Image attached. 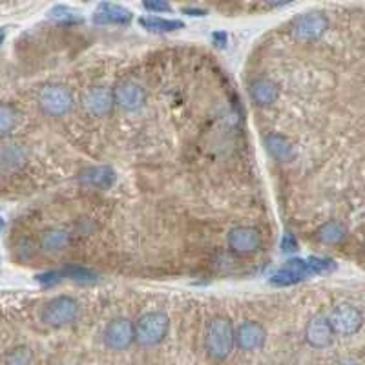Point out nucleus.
<instances>
[{
  "label": "nucleus",
  "mask_w": 365,
  "mask_h": 365,
  "mask_svg": "<svg viewBox=\"0 0 365 365\" xmlns=\"http://www.w3.org/2000/svg\"><path fill=\"white\" fill-rule=\"evenodd\" d=\"M234 344H236V332H234L230 319L223 318V316L212 319L207 332L208 354L216 360H225L232 353Z\"/></svg>",
  "instance_id": "nucleus-1"
},
{
  "label": "nucleus",
  "mask_w": 365,
  "mask_h": 365,
  "mask_svg": "<svg viewBox=\"0 0 365 365\" xmlns=\"http://www.w3.org/2000/svg\"><path fill=\"white\" fill-rule=\"evenodd\" d=\"M168 327H170V322L165 312H148L141 316L135 324V340L145 347L158 345L165 340Z\"/></svg>",
  "instance_id": "nucleus-2"
},
{
  "label": "nucleus",
  "mask_w": 365,
  "mask_h": 365,
  "mask_svg": "<svg viewBox=\"0 0 365 365\" xmlns=\"http://www.w3.org/2000/svg\"><path fill=\"white\" fill-rule=\"evenodd\" d=\"M77 316H79V305L70 296H58V298L51 299L42 311L44 324L53 329L66 327Z\"/></svg>",
  "instance_id": "nucleus-3"
},
{
  "label": "nucleus",
  "mask_w": 365,
  "mask_h": 365,
  "mask_svg": "<svg viewBox=\"0 0 365 365\" xmlns=\"http://www.w3.org/2000/svg\"><path fill=\"white\" fill-rule=\"evenodd\" d=\"M38 104H41L42 112H46L48 115L61 117L71 110L73 96L66 86L50 84V86L42 88L38 93Z\"/></svg>",
  "instance_id": "nucleus-4"
},
{
  "label": "nucleus",
  "mask_w": 365,
  "mask_h": 365,
  "mask_svg": "<svg viewBox=\"0 0 365 365\" xmlns=\"http://www.w3.org/2000/svg\"><path fill=\"white\" fill-rule=\"evenodd\" d=\"M329 322H331L332 331L340 334V336H353L354 332L360 331L361 327V314L356 307L349 305V303H340L332 309L329 314Z\"/></svg>",
  "instance_id": "nucleus-5"
},
{
  "label": "nucleus",
  "mask_w": 365,
  "mask_h": 365,
  "mask_svg": "<svg viewBox=\"0 0 365 365\" xmlns=\"http://www.w3.org/2000/svg\"><path fill=\"white\" fill-rule=\"evenodd\" d=\"M135 340V325L126 318L112 319L104 329V344L112 351H125Z\"/></svg>",
  "instance_id": "nucleus-6"
},
{
  "label": "nucleus",
  "mask_w": 365,
  "mask_h": 365,
  "mask_svg": "<svg viewBox=\"0 0 365 365\" xmlns=\"http://www.w3.org/2000/svg\"><path fill=\"white\" fill-rule=\"evenodd\" d=\"M327 24V17H325L324 13H305V15L296 19L292 34H294V37L299 38V41H316V38H319L325 34Z\"/></svg>",
  "instance_id": "nucleus-7"
},
{
  "label": "nucleus",
  "mask_w": 365,
  "mask_h": 365,
  "mask_svg": "<svg viewBox=\"0 0 365 365\" xmlns=\"http://www.w3.org/2000/svg\"><path fill=\"white\" fill-rule=\"evenodd\" d=\"M113 96H115V103L126 112H135V110L141 108L146 101L145 88L141 84L132 83V81L120 83Z\"/></svg>",
  "instance_id": "nucleus-8"
},
{
  "label": "nucleus",
  "mask_w": 365,
  "mask_h": 365,
  "mask_svg": "<svg viewBox=\"0 0 365 365\" xmlns=\"http://www.w3.org/2000/svg\"><path fill=\"white\" fill-rule=\"evenodd\" d=\"M228 245L237 254L256 252L259 245H262V236H259L257 230L249 227L232 228L230 234H228Z\"/></svg>",
  "instance_id": "nucleus-9"
},
{
  "label": "nucleus",
  "mask_w": 365,
  "mask_h": 365,
  "mask_svg": "<svg viewBox=\"0 0 365 365\" xmlns=\"http://www.w3.org/2000/svg\"><path fill=\"white\" fill-rule=\"evenodd\" d=\"M133 19L132 11L123 6L112 4V2H103V4L97 6V9L93 11V24L97 26H106V24H130Z\"/></svg>",
  "instance_id": "nucleus-10"
},
{
  "label": "nucleus",
  "mask_w": 365,
  "mask_h": 365,
  "mask_svg": "<svg viewBox=\"0 0 365 365\" xmlns=\"http://www.w3.org/2000/svg\"><path fill=\"white\" fill-rule=\"evenodd\" d=\"M113 103H115V96L106 88H91L83 99L86 112L96 117H103L112 112Z\"/></svg>",
  "instance_id": "nucleus-11"
},
{
  "label": "nucleus",
  "mask_w": 365,
  "mask_h": 365,
  "mask_svg": "<svg viewBox=\"0 0 365 365\" xmlns=\"http://www.w3.org/2000/svg\"><path fill=\"white\" fill-rule=\"evenodd\" d=\"M265 344V329L256 322H245L236 331V345L241 351H256Z\"/></svg>",
  "instance_id": "nucleus-12"
},
{
  "label": "nucleus",
  "mask_w": 365,
  "mask_h": 365,
  "mask_svg": "<svg viewBox=\"0 0 365 365\" xmlns=\"http://www.w3.org/2000/svg\"><path fill=\"white\" fill-rule=\"evenodd\" d=\"M305 336H307V341L312 347H329L332 344V336H334V331H332L329 318H325V316H316V318H312L307 325Z\"/></svg>",
  "instance_id": "nucleus-13"
},
{
  "label": "nucleus",
  "mask_w": 365,
  "mask_h": 365,
  "mask_svg": "<svg viewBox=\"0 0 365 365\" xmlns=\"http://www.w3.org/2000/svg\"><path fill=\"white\" fill-rule=\"evenodd\" d=\"M117 181V174L113 168L110 166H91L81 174V182L86 185V187L101 188V190H106V188L113 187Z\"/></svg>",
  "instance_id": "nucleus-14"
},
{
  "label": "nucleus",
  "mask_w": 365,
  "mask_h": 365,
  "mask_svg": "<svg viewBox=\"0 0 365 365\" xmlns=\"http://www.w3.org/2000/svg\"><path fill=\"white\" fill-rule=\"evenodd\" d=\"M249 93L257 106H270L279 96L278 84L270 79H257L250 84Z\"/></svg>",
  "instance_id": "nucleus-15"
},
{
  "label": "nucleus",
  "mask_w": 365,
  "mask_h": 365,
  "mask_svg": "<svg viewBox=\"0 0 365 365\" xmlns=\"http://www.w3.org/2000/svg\"><path fill=\"white\" fill-rule=\"evenodd\" d=\"M265 146L269 150V154L274 159H278L279 163H291L296 155L292 143L287 137L279 135V133H270L265 139Z\"/></svg>",
  "instance_id": "nucleus-16"
},
{
  "label": "nucleus",
  "mask_w": 365,
  "mask_h": 365,
  "mask_svg": "<svg viewBox=\"0 0 365 365\" xmlns=\"http://www.w3.org/2000/svg\"><path fill=\"white\" fill-rule=\"evenodd\" d=\"M41 245L46 252H61V250H64L70 245V234L66 230H61V228L48 230L42 236Z\"/></svg>",
  "instance_id": "nucleus-17"
},
{
  "label": "nucleus",
  "mask_w": 365,
  "mask_h": 365,
  "mask_svg": "<svg viewBox=\"0 0 365 365\" xmlns=\"http://www.w3.org/2000/svg\"><path fill=\"white\" fill-rule=\"evenodd\" d=\"M139 24L145 29L152 31V34H170V31H178V29L185 28L181 21H172V19H161V17H141Z\"/></svg>",
  "instance_id": "nucleus-18"
},
{
  "label": "nucleus",
  "mask_w": 365,
  "mask_h": 365,
  "mask_svg": "<svg viewBox=\"0 0 365 365\" xmlns=\"http://www.w3.org/2000/svg\"><path fill=\"white\" fill-rule=\"evenodd\" d=\"M345 236H347V228L340 221H329L318 230L319 241L327 243V245H336V243L345 240Z\"/></svg>",
  "instance_id": "nucleus-19"
},
{
  "label": "nucleus",
  "mask_w": 365,
  "mask_h": 365,
  "mask_svg": "<svg viewBox=\"0 0 365 365\" xmlns=\"http://www.w3.org/2000/svg\"><path fill=\"white\" fill-rule=\"evenodd\" d=\"M61 270H63L64 278H70L77 285H91V283H96L99 279V274L96 270L81 265H68Z\"/></svg>",
  "instance_id": "nucleus-20"
},
{
  "label": "nucleus",
  "mask_w": 365,
  "mask_h": 365,
  "mask_svg": "<svg viewBox=\"0 0 365 365\" xmlns=\"http://www.w3.org/2000/svg\"><path fill=\"white\" fill-rule=\"evenodd\" d=\"M305 276L307 274L302 272V270H296L292 269V267H283V269H279L278 272H274L272 276H270V283L276 287H289V285H296V283H299L302 279H305Z\"/></svg>",
  "instance_id": "nucleus-21"
},
{
  "label": "nucleus",
  "mask_w": 365,
  "mask_h": 365,
  "mask_svg": "<svg viewBox=\"0 0 365 365\" xmlns=\"http://www.w3.org/2000/svg\"><path fill=\"white\" fill-rule=\"evenodd\" d=\"M24 163V152L19 146H8L0 152V166L4 170H17Z\"/></svg>",
  "instance_id": "nucleus-22"
},
{
  "label": "nucleus",
  "mask_w": 365,
  "mask_h": 365,
  "mask_svg": "<svg viewBox=\"0 0 365 365\" xmlns=\"http://www.w3.org/2000/svg\"><path fill=\"white\" fill-rule=\"evenodd\" d=\"M48 17L55 22H63V24H81L83 22V15L68 6H55Z\"/></svg>",
  "instance_id": "nucleus-23"
},
{
  "label": "nucleus",
  "mask_w": 365,
  "mask_h": 365,
  "mask_svg": "<svg viewBox=\"0 0 365 365\" xmlns=\"http://www.w3.org/2000/svg\"><path fill=\"white\" fill-rule=\"evenodd\" d=\"M31 360H34V353H31V349L24 347V345L11 349L4 356L6 365H29Z\"/></svg>",
  "instance_id": "nucleus-24"
},
{
  "label": "nucleus",
  "mask_w": 365,
  "mask_h": 365,
  "mask_svg": "<svg viewBox=\"0 0 365 365\" xmlns=\"http://www.w3.org/2000/svg\"><path fill=\"white\" fill-rule=\"evenodd\" d=\"M307 269H309V272L324 274V272H331V270L336 269V263L331 262V259H325V257H309Z\"/></svg>",
  "instance_id": "nucleus-25"
},
{
  "label": "nucleus",
  "mask_w": 365,
  "mask_h": 365,
  "mask_svg": "<svg viewBox=\"0 0 365 365\" xmlns=\"http://www.w3.org/2000/svg\"><path fill=\"white\" fill-rule=\"evenodd\" d=\"M17 123V113L9 106H0V133H6Z\"/></svg>",
  "instance_id": "nucleus-26"
},
{
  "label": "nucleus",
  "mask_w": 365,
  "mask_h": 365,
  "mask_svg": "<svg viewBox=\"0 0 365 365\" xmlns=\"http://www.w3.org/2000/svg\"><path fill=\"white\" fill-rule=\"evenodd\" d=\"M64 279L63 276V270H50V272H44L41 276H37V282L44 287H53L57 283H61Z\"/></svg>",
  "instance_id": "nucleus-27"
},
{
  "label": "nucleus",
  "mask_w": 365,
  "mask_h": 365,
  "mask_svg": "<svg viewBox=\"0 0 365 365\" xmlns=\"http://www.w3.org/2000/svg\"><path fill=\"white\" fill-rule=\"evenodd\" d=\"M143 6L145 9L148 11H154V13H170L172 11V6L166 2V0H143Z\"/></svg>",
  "instance_id": "nucleus-28"
},
{
  "label": "nucleus",
  "mask_w": 365,
  "mask_h": 365,
  "mask_svg": "<svg viewBox=\"0 0 365 365\" xmlns=\"http://www.w3.org/2000/svg\"><path fill=\"white\" fill-rule=\"evenodd\" d=\"M282 250L285 254L298 252V241H296V237L292 234H285L282 237Z\"/></svg>",
  "instance_id": "nucleus-29"
},
{
  "label": "nucleus",
  "mask_w": 365,
  "mask_h": 365,
  "mask_svg": "<svg viewBox=\"0 0 365 365\" xmlns=\"http://www.w3.org/2000/svg\"><path fill=\"white\" fill-rule=\"evenodd\" d=\"M17 252H19V256H21V257H29V256H34L35 250H34V245H31V241L24 240V241H22V243H19Z\"/></svg>",
  "instance_id": "nucleus-30"
},
{
  "label": "nucleus",
  "mask_w": 365,
  "mask_h": 365,
  "mask_svg": "<svg viewBox=\"0 0 365 365\" xmlns=\"http://www.w3.org/2000/svg\"><path fill=\"white\" fill-rule=\"evenodd\" d=\"M212 42H214V46L216 48H220V50H223V48H227V34L225 31H214L212 34Z\"/></svg>",
  "instance_id": "nucleus-31"
},
{
  "label": "nucleus",
  "mask_w": 365,
  "mask_h": 365,
  "mask_svg": "<svg viewBox=\"0 0 365 365\" xmlns=\"http://www.w3.org/2000/svg\"><path fill=\"white\" fill-rule=\"evenodd\" d=\"M185 13H187V15H205L203 9H192V8L185 9Z\"/></svg>",
  "instance_id": "nucleus-32"
},
{
  "label": "nucleus",
  "mask_w": 365,
  "mask_h": 365,
  "mask_svg": "<svg viewBox=\"0 0 365 365\" xmlns=\"http://www.w3.org/2000/svg\"><path fill=\"white\" fill-rule=\"evenodd\" d=\"M291 0H269V4L272 6H283V4H289Z\"/></svg>",
  "instance_id": "nucleus-33"
},
{
  "label": "nucleus",
  "mask_w": 365,
  "mask_h": 365,
  "mask_svg": "<svg viewBox=\"0 0 365 365\" xmlns=\"http://www.w3.org/2000/svg\"><path fill=\"white\" fill-rule=\"evenodd\" d=\"M2 41H4V31H0V44H2Z\"/></svg>",
  "instance_id": "nucleus-34"
},
{
  "label": "nucleus",
  "mask_w": 365,
  "mask_h": 365,
  "mask_svg": "<svg viewBox=\"0 0 365 365\" xmlns=\"http://www.w3.org/2000/svg\"><path fill=\"white\" fill-rule=\"evenodd\" d=\"M2 227H4V221L0 220V230H2Z\"/></svg>",
  "instance_id": "nucleus-35"
}]
</instances>
